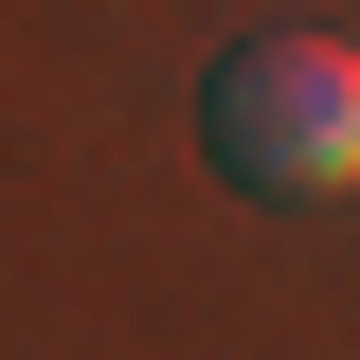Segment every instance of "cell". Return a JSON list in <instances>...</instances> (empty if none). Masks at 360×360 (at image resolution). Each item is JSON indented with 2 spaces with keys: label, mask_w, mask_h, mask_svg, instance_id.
<instances>
[{
  "label": "cell",
  "mask_w": 360,
  "mask_h": 360,
  "mask_svg": "<svg viewBox=\"0 0 360 360\" xmlns=\"http://www.w3.org/2000/svg\"><path fill=\"white\" fill-rule=\"evenodd\" d=\"M198 127H217V180H252V198H342L360 180V54L342 37H252V54H217Z\"/></svg>",
  "instance_id": "1"
}]
</instances>
